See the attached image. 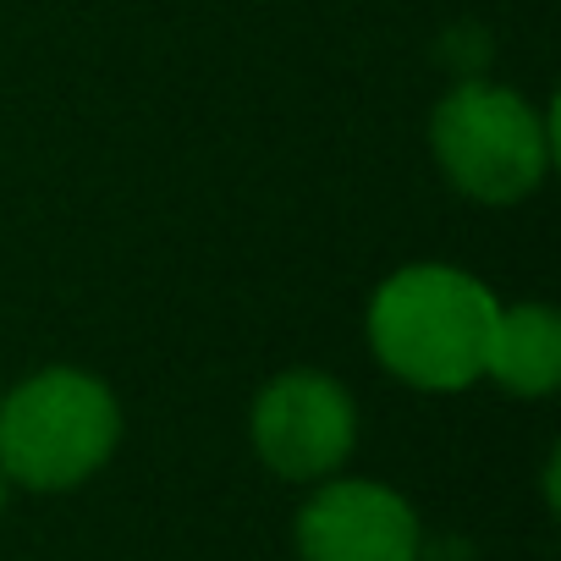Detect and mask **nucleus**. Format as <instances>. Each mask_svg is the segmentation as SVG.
<instances>
[{"label": "nucleus", "mask_w": 561, "mask_h": 561, "mask_svg": "<svg viewBox=\"0 0 561 561\" xmlns=\"http://www.w3.org/2000/svg\"><path fill=\"white\" fill-rule=\"evenodd\" d=\"M484 369L517 397H545L561 380V325H556V314L545 304H523V309L495 314Z\"/></svg>", "instance_id": "nucleus-6"}, {"label": "nucleus", "mask_w": 561, "mask_h": 561, "mask_svg": "<svg viewBox=\"0 0 561 561\" xmlns=\"http://www.w3.org/2000/svg\"><path fill=\"white\" fill-rule=\"evenodd\" d=\"M116 430V402L94 375L50 369L0 402V473L34 490H67L111 457Z\"/></svg>", "instance_id": "nucleus-2"}, {"label": "nucleus", "mask_w": 561, "mask_h": 561, "mask_svg": "<svg viewBox=\"0 0 561 561\" xmlns=\"http://www.w3.org/2000/svg\"><path fill=\"white\" fill-rule=\"evenodd\" d=\"M358 413L347 391L314 369L280 375L253 408V446L280 479H320L353 451Z\"/></svg>", "instance_id": "nucleus-4"}, {"label": "nucleus", "mask_w": 561, "mask_h": 561, "mask_svg": "<svg viewBox=\"0 0 561 561\" xmlns=\"http://www.w3.org/2000/svg\"><path fill=\"white\" fill-rule=\"evenodd\" d=\"M495 298L446 264H408L375 293L369 342L386 369L424 391H462L484 375Z\"/></svg>", "instance_id": "nucleus-1"}, {"label": "nucleus", "mask_w": 561, "mask_h": 561, "mask_svg": "<svg viewBox=\"0 0 561 561\" xmlns=\"http://www.w3.org/2000/svg\"><path fill=\"white\" fill-rule=\"evenodd\" d=\"M0 512H7V473H0Z\"/></svg>", "instance_id": "nucleus-7"}, {"label": "nucleus", "mask_w": 561, "mask_h": 561, "mask_svg": "<svg viewBox=\"0 0 561 561\" xmlns=\"http://www.w3.org/2000/svg\"><path fill=\"white\" fill-rule=\"evenodd\" d=\"M298 550L304 561H419V517L397 490L342 479L298 512Z\"/></svg>", "instance_id": "nucleus-5"}, {"label": "nucleus", "mask_w": 561, "mask_h": 561, "mask_svg": "<svg viewBox=\"0 0 561 561\" xmlns=\"http://www.w3.org/2000/svg\"><path fill=\"white\" fill-rule=\"evenodd\" d=\"M435 154L462 193L512 204L545 176V127L512 89L468 83L435 111Z\"/></svg>", "instance_id": "nucleus-3"}]
</instances>
